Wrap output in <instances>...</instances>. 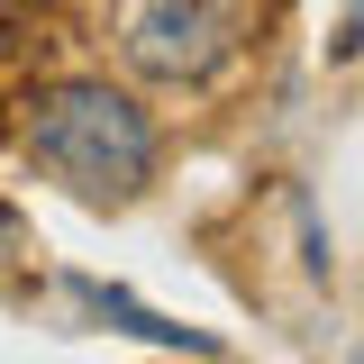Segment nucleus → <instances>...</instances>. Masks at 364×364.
<instances>
[{"instance_id":"f257e3e1","label":"nucleus","mask_w":364,"mask_h":364,"mask_svg":"<svg viewBox=\"0 0 364 364\" xmlns=\"http://www.w3.org/2000/svg\"><path fill=\"white\" fill-rule=\"evenodd\" d=\"M28 155L91 210H119L155 182V119L109 82H55L28 100Z\"/></svg>"},{"instance_id":"f03ea898","label":"nucleus","mask_w":364,"mask_h":364,"mask_svg":"<svg viewBox=\"0 0 364 364\" xmlns=\"http://www.w3.org/2000/svg\"><path fill=\"white\" fill-rule=\"evenodd\" d=\"M119 46L146 82H210L237 55V18L228 0H136L119 18Z\"/></svg>"},{"instance_id":"7ed1b4c3","label":"nucleus","mask_w":364,"mask_h":364,"mask_svg":"<svg viewBox=\"0 0 364 364\" xmlns=\"http://www.w3.org/2000/svg\"><path fill=\"white\" fill-rule=\"evenodd\" d=\"M73 301H82L91 318H119L128 337H146V346H182V355H219V337L210 328H182V318H164V310H146L136 291H119V282H73Z\"/></svg>"},{"instance_id":"20e7f679","label":"nucleus","mask_w":364,"mask_h":364,"mask_svg":"<svg viewBox=\"0 0 364 364\" xmlns=\"http://www.w3.org/2000/svg\"><path fill=\"white\" fill-rule=\"evenodd\" d=\"M18 246H28V228H18V210H0V264H9Z\"/></svg>"}]
</instances>
